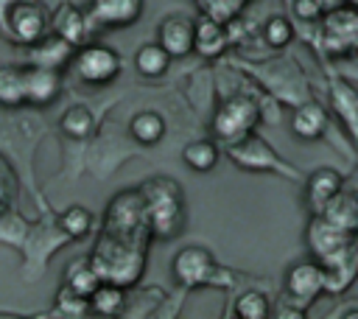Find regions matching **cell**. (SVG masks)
<instances>
[{
  "label": "cell",
  "mask_w": 358,
  "mask_h": 319,
  "mask_svg": "<svg viewBox=\"0 0 358 319\" xmlns=\"http://www.w3.org/2000/svg\"><path fill=\"white\" fill-rule=\"evenodd\" d=\"M70 238L59 229L56 224V215H42L39 221H28V232H25V241L20 246V252L25 255V277L28 280H36L39 271L48 266V257L62 246L67 243Z\"/></svg>",
  "instance_id": "obj_8"
},
{
  "label": "cell",
  "mask_w": 358,
  "mask_h": 319,
  "mask_svg": "<svg viewBox=\"0 0 358 319\" xmlns=\"http://www.w3.org/2000/svg\"><path fill=\"white\" fill-rule=\"evenodd\" d=\"M129 132L140 146H154L165 137V118L154 109H143L129 120Z\"/></svg>",
  "instance_id": "obj_27"
},
{
  "label": "cell",
  "mask_w": 358,
  "mask_h": 319,
  "mask_svg": "<svg viewBox=\"0 0 358 319\" xmlns=\"http://www.w3.org/2000/svg\"><path fill=\"white\" fill-rule=\"evenodd\" d=\"M157 42L171 59H185L193 53V20L185 14H168L157 25Z\"/></svg>",
  "instance_id": "obj_14"
},
{
  "label": "cell",
  "mask_w": 358,
  "mask_h": 319,
  "mask_svg": "<svg viewBox=\"0 0 358 319\" xmlns=\"http://www.w3.org/2000/svg\"><path fill=\"white\" fill-rule=\"evenodd\" d=\"M322 285H324V274L319 260H299L285 274V297L305 311L322 294Z\"/></svg>",
  "instance_id": "obj_12"
},
{
  "label": "cell",
  "mask_w": 358,
  "mask_h": 319,
  "mask_svg": "<svg viewBox=\"0 0 358 319\" xmlns=\"http://www.w3.org/2000/svg\"><path fill=\"white\" fill-rule=\"evenodd\" d=\"M11 196H14V182H11V176H8V168L0 162V213L8 210Z\"/></svg>",
  "instance_id": "obj_38"
},
{
  "label": "cell",
  "mask_w": 358,
  "mask_h": 319,
  "mask_svg": "<svg viewBox=\"0 0 358 319\" xmlns=\"http://www.w3.org/2000/svg\"><path fill=\"white\" fill-rule=\"evenodd\" d=\"M56 224H59V229H62L70 241H81V238L90 235V229H92V213H90L87 207H81V204H70L67 210H62V213L56 215Z\"/></svg>",
  "instance_id": "obj_31"
},
{
  "label": "cell",
  "mask_w": 358,
  "mask_h": 319,
  "mask_svg": "<svg viewBox=\"0 0 358 319\" xmlns=\"http://www.w3.org/2000/svg\"><path fill=\"white\" fill-rule=\"evenodd\" d=\"M218 157H221V151H218V146H215L213 140H190V143L182 148V162H185L190 171H196V173L213 171V168L218 165Z\"/></svg>",
  "instance_id": "obj_28"
},
{
  "label": "cell",
  "mask_w": 358,
  "mask_h": 319,
  "mask_svg": "<svg viewBox=\"0 0 358 319\" xmlns=\"http://www.w3.org/2000/svg\"><path fill=\"white\" fill-rule=\"evenodd\" d=\"M90 313V299L78 291H73L70 285H62L53 297V311L50 316H67V319H81Z\"/></svg>",
  "instance_id": "obj_33"
},
{
  "label": "cell",
  "mask_w": 358,
  "mask_h": 319,
  "mask_svg": "<svg viewBox=\"0 0 358 319\" xmlns=\"http://www.w3.org/2000/svg\"><path fill=\"white\" fill-rule=\"evenodd\" d=\"M330 129V118L324 112L322 104H316L313 98H305L299 104H294L291 112V132L302 140H316Z\"/></svg>",
  "instance_id": "obj_18"
},
{
  "label": "cell",
  "mask_w": 358,
  "mask_h": 319,
  "mask_svg": "<svg viewBox=\"0 0 358 319\" xmlns=\"http://www.w3.org/2000/svg\"><path fill=\"white\" fill-rule=\"evenodd\" d=\"M246 3H249V0H199L201 14H207V17L218 20V22H224V25L235 22V20L241 17V11H243Z\"/></svg>",
  "instance_id": "obj_35"
},
{
  "label": "cell",
  "mask_w": 358,
  "mask_h": 319,
  "mask_svg": "<svg viewBox=\"0 0 358 319\" xmlns=\"http://www.w3.org/2000/svg\"><path fill=\"white\" fill-rule=\"evenodd\" d=\"M271 299L260 288H246L232 299V316L238 319H268Z\"/></svg>",
  "instance_id": "obj_30"
},
{
  "label": "cell",
  "mask_w": 358,
  "mask_h": 319,
  "mask_svg": "<svg viewBox=\"0 0 358 319\" xmlns=\"http://www.w3.org/2000/svg\"><path fill=\"white\" fill-rule=\"evenodd\" d=\"M355 271H358V252L336 260V263H327L322 266V274H324V285H322V294H344L352 280H355Z\"/></svg>",
  "instance_id": "obj_24"
},
{
  "label": "cell",
  "mask_w": 358,
  "mask_h": 319,
  "mask_svg": "<svg viewBox=\"0 0 358 319\" xmlns=\"http://www.w3.org/2000/svg\"><path fill=\"white\" fill-rule=\"evenodd\" d=\"M25 104V67L3 64L0 67V106H22Z\"/></svg>",
  "instance_id": "obj_29"
},
{
  "label": "cell",
  "mask_w": 358,
  "mask_h": 319,
  "mask_svg": "<svg viewBox=\"0 0 358 319\" xmlns=\"http://www.w3.org/2000/svg\"><path fill=\"white\" fill-rule=\"evenodd\" d=\"M62 95V73L56 67H25V104L50 106Z\"/></svg>",
  "instance_id": "obj_15"
},
{
  "label": "cell",
  "mask_w": 358,
  "mask_h": 319,
  "mask_svg": "<svg viewBox=\"0 0 358 319\" xmlns=\"http://www.w3.org/2000/svg\"><path fill=\"white\" fill-rule=\"evenodd\" d=\"M59 129L70 137V140H87L95 132V112L87 104H73L62 112L59 118Z\"/></svg>",
  "instance_id": "obj_25"
},
{
  "label": "cell",
  "mask_w": 358,
  "mask_h": 319,
  "mask_svg": "<svg viewBox=\"0 0 358 319\" xmlns=\"http://www.w3.org/2000/svg\"><path fill=\"white\" fill-rule=\"evenodd\" d=\"M229 45V25L201 14L193 20V53L201 59H218Z\"/></svg>",
  "instance_id": "obj_17"
},
{
  "label": "cell",
  "mask_w": 358,
  "mask_h": 319,
  "mask_svg": "<svg viewBox=\"0 0 358 319\" xmlns=\"http://www.w3.org/2000/svg\"><path fill=\"white\" fill-rule=\"evenodd\" d=\"M291 39H294V25H291V20L285 14H274V17L266 20V25H263V42L268 48H277L280 50Z\"/></svg>",
  "instance_id": "obj_34"
},
{
  "label": "cell",
  "mask_w": 358,
  "mask_h": 319,
  "mask_svg": "<svg viewBox=\"0 0 358 319\" xmlns=\"http://www.w3.org/2000/svg\"><path fill=\"white\" fill-rule=\"evenodd\" d=\"M341 187H344V179H341L338 171H333V168H316L305 179V204H308L310 215L322 213V207L330 201V196L336 190H341Z\"/></svg>",
  "instance_id": "obj_19"
},
{
  "label": "cell",
  "mask_w": 358,
  "mask_h": 319,
  "mask_svg": "<svg viewBox=\"0 0 358 319\" xmlns=\"http://www.w3.org/2000/svg\"><path fill=\"white\" fill-rule=\"evenodd\" d=\"M322 3L319 0H294V14L302 20H319L322 17Z\"/></svg>",
  "instance_id": "obj_37"
},
{
  "label": "cell",
  "mask_w": 358,
  "mask_h": 319,
  "mask_svg": "<svg viewBox=\"0 0 358 319\" xmlns=\"http://www.w3.org/2000/svg\"><path fill=\"white\" fill-rule=\"evenodd\" d=\"M98 283H101V277H98V271L92 269V263H90L87 257H76V260L64 269V285H70L73 291H78V294H84V297H90Z\"/></svg>",
  "instance_id": "obj_32"
},
{
  "label": "cell",
  "mask_w": 358,
  "mask_h": 319,
  "mask_svg": "<svg viewBox=\"0 0 358 319\" xmlns=\"http://www.w3.org/2000/svg\"><path fill=\"white\" fill-rule=\"evenodd\" d=\"M143 17V0H92L87 20L90 28H126Z\"/></svg>",
  "instance_id": "obj_13"
},
{
  "label": "cell",
  "mask_w": 358,
  "mask_h": 319,
  "mask_svg": "<svg viewBox=\"0 0 358 319\" xmlns=\"http://www.w3.org/2000/svg\"><path fill=\"white\" fill-rule=\"evenodd\" d=\"M48 28H50V34H56V36H62L67 45H73V48H78V45H84L87 42V36H90V20H87V11H81L78 6H73V3H62L50 17H48Z\"/></svg>",
  "instance_id": "obj_16"
},
{
  "label": "cell",
  "mask_w": 358,
  "mask_h": 319,
  "mask_svg": "<svg viewBox=\"0 0 358 319\" xmlns=\"http://www.w3.org/2000/svg\"><path fill=\"white\" fill-rule=\"evenodd\" d=\"M260 123V106L255 92H238L232 98H227L215 115H213V134L221 143H232L249 132H255Z\"/></svg>",
  "instance_id": "obj_6"
},
{
  "label": "cell",
  "mask_w": 358,
  "mask_h": 319,
  "mask_svg": "<svg viewBox=\"0 0 358 319\" xmlns=\"http://www.w3.org/2000/svg\"><path fill=\"white\" fill-rule=\"evenodd\" d=\"M224 151L227 157L243 168V171H255V173H277V176H285V179H302V173L288 165L274 148L268 140H263L260 134L249 132L232 143H224Z\"/></svg>",
  "instance_id": "obj_4"
},
{
  "label": "cell",
  "mask_w": 358,
  "mask_h": 319,
  "mask_svg": "<svg viewBox=\"0 0 358 319\" xmlns=\"http://www.w3.org/2000/svg\"><path fill=\"white\" fill-rule=\"evenodd\" d=\"M319 215H324L327 221H333L336 227H341L347 232H355L358 229V199H355V193L344 190V187L336 190L330 196V201L322 207Z\"/></svg>",
  "instance_id": "obj_21"
},
{
  "label": "cell",
  "mask_w": 358,
  "mask_h": 319,
  "mask_svg": "<svg viewBox=\"0 0 358 319\" xmlns=\"http://www.w3.org/2000/svg\"><path fill=\"white\" fill-rule=\"evenodd\" d=\"M134 67L145 78H159V76L168 73L171 56H168V50L159 42H145V45H140L134 50Z\"/></svg>",
  "instance_id": "obj_26"
},
{
  "label": "cell",
  "mask_w": 358,
  "mask_h": 319,
  "mask_svg": "<svg viewBox=\"0 0 358 319\" xmlns=\"http://www.w3.org/2000/svg\"><path fill=\"white\" fill-rule=\"evenodd\" d=\"M268 316H282V319H302V316H308V311L305 308H299V305H294L288 297H282L280 302H277V308H271L268 311Z\"/></svg>",
  "instance_id": "obj_36"
},
{
  "label": "cell",
  "mask_w": 358,
  "mask_h": 319,
  "mask_svg": "<svg viewBox=\"0 0 358 319\" xmlns=\"http://www.w3.org/2000/svg\"><path fill=\"white\" fill-rule=\"evenodd\" d=\"M73 56V45H67L62 36L56 34H42L36 42L28 45V64H36V67H64Z\"/></svg>",
  "instance_id": "obj_20"
},
{
  "label": "cell",
  "mask_w": 358,
  "mask_h": 319,
  "mask_svg": "<svg viewBox=\"0 0 358 319\" xmlns=\"http://www.w3.org/2000/svg\"><path fill=\"white\" fill-rule=\"evenodd\" d=\"M151 238L171 241L182 229V187L171 176H151L140 187Z\"/></svg>",
  "instance_id": "obj_2"
},
{
  "label": "cell",
  "mask_w": 358,
  "mask_h": 319,
  "mask_svg": "<svg viewBox=\"0 0 358 319\" xmlns=\"http://www.w3.org/2000/svg\"><path fill=\"white\" fill-rule=\"evenodd\" d=\"M322 25V48L336 56V59H347L352 56L355 45H358V14L355 6H333L327 11H322L319 17Z\"/></svg>",
  "instance_id": "obj_11"
},
{
  "label": "cell",
  "mask_w": 358,
  "mask_h": 319,
  "mask_svg": "<svg viewBox=\"0 0 358 319\" xmlns=\"http://www.w3.org/2000/svg\"><path fill=\"white\" fill-rule=\"evenodd\" d=\"M103 232L106 235H120V238H148V224H145V207H143V196L137 187L120 190L103 215Z\"/></svg>",
  "instance_id": "obj_9"
},
{
  "label": "cell",
  "mask_w": 358,
  "mask_h": 319,
  "mask_svg": "<svg viewBox=\"0 0 358 319\" xmlns=\"http://www.w3.org/2000/svg\"><path fill=\"white\" fill-rule=\"evenodd\" d=\"M305 243H308L313 260L327 266V263H336L355 252V232H347L316 213V215H310V221L305 227Z\"/></svg>",
  "instance_id": "obj_10"
},
{
  "label": "cell",
  "mask_w": 358,
  "mask_h": 319,
  "mask_svg": "<svg viewBox=\"0 0 358 319\" xmlns=\"http://www.w3.org/2000/svg\"><path fill=\"white\" fill-rule=\"evenodd\" d=\"M0 31L17 45H31L48 34V11L36 0H6L0 3Z\"/></svg>",
  "instance_id": "obj_7"
},
{
  "label": "cell",
  "mask_w": 358,
  "mask_h": 319,
  "mask_svg": "<svg viewBox=\"0 0 358 319\" xmlns=\"http://www.w3.org/2000/svg\"><path fill=\"white\" fill-rule=\"evenodd\" d=\"M330 104L338 115V120L344 123L347 134L355 137V109H358V95L352 90V84L347 78H330Z\"/></svg>",
  "instance_id": "obj_22"
},
{
  "label": "cell",
  "mask_w": 358,
  "mask_h": 319,
  "mask_svg": "<svg viewBox=\"0 0 358 319\" xmlns=\"http://www.w3.org/2000/svg\"><path fill=\"white\" fill-rule=\"evenodd\" d=\"M173 277L185 291L201 288V285H213V288H232L238 283V274L221 263H215V257L210 255V249L204 246H182L173 255Z\"/></svg>",
  "instance_id": "obj_3"
},
{
  "label": "cell",
  "mask_w": 358,
  "mask_h": 319,
  "mask_svg": "<svg viewBox=\"0 0 358 319\" xmlns=\"http://www.w3.org/2000/svg\"><path fill=\"white\" fill-rule=\"evenodd\" d=\"M70 73L84 81V84H112L117 76H120V53L103 42H84L78 48H73V56H70Z\"/></svg>",
  "instance_id": "obj_5"
},
{
  "label": "cell",
  "mask_w": 358,
  "mask_h": 319,
  "mask_svg": "<svg viewBox=\"0 0 358 319\" xmlns=\"http://www.w3.org/2000/svg\"><path fill=\"white\" fill-rule=\"evenodd\" d=\"M14 316H20V313H11V311H0V319H14Z\"/></svg>",
  "instance_id": "obj_39"
},
{
  "label": "cell",
  "mask_w": 358,
  "mask_h": 319,
  "mask_svg": "<svg viewBox=\"0 0 358 319\" xmlns=\"http://www.w3.org/2000/svg\"><path fill=\"white\" fill-rule=\"evenodd\" d=\"M145 252H148V238H120L101 232L87 260L92 263L101 280L129 288L145 271Z\"/></svg>",
  "instance_id": "obj_1"
},
{
  "label": "cell",
  "mask_w": 358,
  "mask_h": 319,
  "mask_svg": "<svg viewBox=\"0 0 358 319\" xmlns=\"http://www.w3.org/2000/svg\"><path fill=\"white\" fill-rule=\"evenodd\" d=\"M87 299H90V313L98 316H120L126 311V288L106 280H101Z\"/></svg>",
  "instance_id": "obj_23"
}]
</instances>
